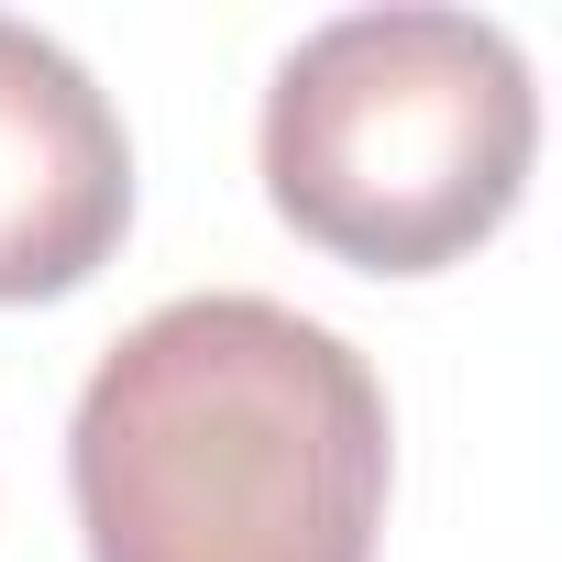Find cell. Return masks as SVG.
<instances>
[{
    "label": "cell",
    "mask_w": 562,
    "mask_h": 562,
    "mask_svg": "<svg viewBox=\"0 0 562 562\" xmlns=\"http://www.w3.org/2000/svg\"><path fill=\"white\" fill-rule=\"evenodd\" d=\"M540 89L485 12H342L265 89V199L364 276L463 265L529 188Z\"/></svg>",
    "instance_id": "7a4b0ae2"
},
{
    "label": "cell",
    "mask_w": 562,
    "mask_h": 562,
    "mask_svg": "<svg viewBox=\"0 0 562 562\" xmlns=\"http://www.w3.org/2000/svg\"><path fill=\"white\" fill-rule=\"evenodd\" d=\"M122 221H133L122 111L56 34L0 12V310L89 288Z\"/></svg>",
    "instance_id": "3957f363"
},
{
    "label": "cell",
    "mask_w": 562,
    "mask_h": 562,
    "mask_svg": "<svg viewBox=\"0 0 562 562\" xmlns=\"http://www.w3.org/2000/svg\"><path fill=\"white\" fill-rule=\"evenodd\" d=\"M386 463L375 364L254 288L144 310L67 430L89 562H375Z\"/></svg>",
    "instance_id": "6da1fadb"
}]
</instances>
